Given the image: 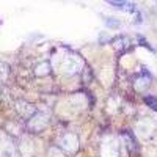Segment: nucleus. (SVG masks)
Returning <instances> with one entry per match:
<instances>
[{
    "label": "nucleus",
    "instance_id": "nucleus-1",
    "mask_svg": "<svg viewBox=\"0 0 157 157\" xmlns=\"http://www.w3.org/2000/svg\"><path fill=\"white\" fill-rule=\"evenodd\" d=\"M83 66V61L80 57L77 55H66L63 60V64H61V69L66 75H72V74H77L80 71V68Z\"/></svg>",
    "mask_w": 157,
    "mask_h": 157
},
{
    "label": "nucleus",
    "instance_id": "nucleus-2",
    "mask_svg": "<svg viewBox=\"0 0 157 157\" xmlns=\"http://www.w3.org/2000/svg\"><path fill=\"white\" fill-rule=\"evenodd\" d=\"M49 120H47V116L43 115V113H35L30 120H29V129L32 130V132H41L43 129H46Z\"/></svg>",
    "mask_w": 157,
    "mask_h": 157
},
{
    "label": "nucleus",
    "instance_id": "nucleus-3",
    "mask_svg": "<svg viewBox=\"0 0 157 157\" xmlns=\"http://www.w3.org/2000/svg\"><path fill=\"white\" fill-rule=\"evenodd\" d=\"M60 148L64 149L66 152H69V154L75 152L77 148H78V138H77V135H74V134H66V135L60 140Z\"/></svg>",
    "mask_w": 157,
    "mask_h": 157
},
{
    "label": "nucleus",
    "instance_id": "nucleus-4",
    "mask_svg": "<svg viewBox=\"0 0 157 157\" xmlns=\"http://www.w3.org/2000/svg\"><path fill=\"white\" fill-rule=\"evenodd\" d=\"M102 157H120L118 143H115L112 138H107L102 143Z\"/></svg>",
    "mask_w": 157,
    "mask_h": 157
},
{
    "label": "nucleus",
    "instance_id": "nucleus-5",
    "mask_svg": "<svg viewBox=\"0 0 157 157\" xmlns=\"http://www.w3.org/2000/svg\"><path fill=\"white\" fill-rule=\"evenodd\" d=\"M121 138L124 140V143H126V148L130 151V152H137L138 151V143H137V140H135V137L130 134V132H123L121 134Z\"/></svg>",
    "mask_w": 157,
    "mask_h": 157
},
{
    "label": "nucleus",
    "instance_id": "nucleus-6",
    "mask_svg": "<svg viewBox=\"0 0 157 157\" xmlns=\"http://www.w3.org/2000/svg\"><path fill=\"white\" fill-rule=\"evenodd\" d=\"M112 6H115V8H118V10H123V11H135L137 13V6L134 5V3H130V2H115V0H110L109 2Z\"/></svg>",
    "mask_w": 157,
    "mask_h": 157
},
{
    "label": "nucleus",
    "instance_id": "nucleus-7",
    "mask_svg": "<svg viewBox=\"0 0 157 157\" xmlns=\"http://www.w3.org/2000/svg\"><path fill=\"white\" fill-rule=\"evenodd\" d=\"M151 80V78H149V75H146V77H140V78H137V80H135V90L137 91H143V90H145L146 86H149V82Z\"/></svg>",
    "mask_w": 157,
    "mask_h": 157
},
{
    "label": "nucleus",
    "instance_id": "nucleus-8",
    "mask_svg": "<svg viewBox=\"0 0 157 157\" xmlns=\"http://www.w3.org/2000/svg\"><path fill=\"white\" fill-rule=\"evenodd\" d=\"M36 75H47L50 74V63L49 61H43L41 64H38L36 66Z\"/></svg>",
    "mask_w": 157,
    "mask_h": 157
},
{
    "label": "nucleus",
    "instance_id": "nucleus-9",
    "mask_svg": "<svg viewBox=\"0 0 157 157\" xmlns=\"http://www.w3.org/2000/svg\"><path fill=\"white\" fill-rule=\"evenodd\" d=\"M113 43H115V47H116L118 50H124V49L129 46V38H127V36H118Z\"/></svg>",
    "mask_w": 157,
    "mask_h": 157
},
{
    "label": "nucleus",
    "instance_id": "nucleus-10",
    "mask_svg": "<svg viewBox=\"0 0 157 157\" xmlns=\"http://www.w3.org/2000/svg\"><path fill=\"white\" fill-rule=\"evenodd\" d=\"M10 74V68H8V64L6 63H0V80H5V78L8 77Z\"/></svg>",
    "mask_w": 157,
    "mask_h": 157
},
{
    "label": "nucleus",
    "instance_id": "nucleus-11",
    "mask_svg": "<svg viewBox=\"0 0 157 157\" xmlns=\"http://www.w3.org/2000/svg\"><path fill=\"white\" fill-rule=\"evenodd\" d=\"M145 102L148 104L151 109H154L157 112V98H154V96H145Z\"/></svg>",
    "mask_w": 157,
    "mask_h": 157
},
{
    "label": "nucleus",
    "instance_id": "nucleus-12",
    "mask_svg": "<svg viewBox=\"0 0 157 157\" xmlns=\"http://www.w3.org/2000/svg\"><path fill=\"white\" fill-rule=\"evenodd\" d=\"M105 24H107V27H110V29H118L120 27V22H118L116 19H112V17H107Z\"/></svg>",
    "mask_w": 157,
    "mask_h": 157
},
{
    "label": "nucleus",
    "instance_id": "nucleus-13",
    "mask_svg": "<svg viewBox=\"0 0 157 157\" xmlns=\"http://www.w3.org/2000/svg\"><path fill=\"white\" fill-rule=\"evenodd\" d=\"M138 41H140V44H141V46H145V47H146L148 50H152V47H151V46H149V44H148V43L145 41V39L141 38V36H138Z\"/></svg>",
    "mask_w": 157,
    "mask_h": 157
},
{
    "label": "nucleus",
    "instance_id": "nucleus-14",
    "mask_svg": "<svg viewBox=\"0 0 157 157\" xmlns=\"http://www.w3.org/2000/svg\"><path fill=\"white\" fill-rule=\"evenodd\" d=\"M99 41H101V43H109V41H110V36H107V35H101V36H99Z\"/></svg>",
    "mask_w": 157,
    "mask_h": 157
}]
</instances>
